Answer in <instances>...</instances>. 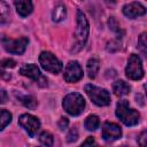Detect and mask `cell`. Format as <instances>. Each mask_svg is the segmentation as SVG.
Instances as JSON below:
<instances>
[{"mask_svg": "<svg viewBox=\"0 0 147 147\" xmlns=\"http://www.w3.org/2000/svg\"><path fill=\"white\" fill-rule=\"evenodd\" d=\"M108 24H109V28H110V30H113L114 32L118 33V32L121 31L119 24L117 23V21H116L114 17H110V18H109V21H108Z\"/></svg>", "mask_w": 147, "mask_h": 147, "instance_id": "obj_24", "label": "cell"}, {"mask_svg": "<svg viewBox=\"0 0 147 147\" xmlns=\"http://www.w3.org/2000/svg\"><path fill=\"white\" fill-rule=\"evenodd\" d=\"M0 42L7 52H9L11 54H22L29 44V39L26 37L11 39V38H8L6 36H1Z\"/></svg>", "mask_w": 147, "mask_h": 147, "instance_id": "obj_5", "label": "cell"}, {"mask_svg": "<svg viewBox=\"0 0 147 147\" xmlns=\"http://www.w3.org/2000/svg\"><path fill=\"white\" fill-rule=\"evenodd\" d=\"M125 74L127 76V78L132 79V80H138L141 79L144 77V69H142V63H141V59L136 55V54H131L127 61V65L125 68Z\"/></svg>", "mask_w": 147, "mask_h": 147, "instance_id": "obj_7", "label": "cell"}, {"mask_svg": "<svg viewBox=\"0 0 147 147\" xmlns=\"http://www.w3.org/2000/svg\"><path fill=\"white\" fill-rule=\"evenodd\" d=\"M77 138H78V131H77L76 127H72V129L69 131L68 136H67V141H68V142H74V141L77 140Z\"/></svg>", "mask_w": 147, "mask_h": 147, "instance_id": "obj_23", "label": "cell"}, {"mask_svg": "<svg viewBox=\"0 0 147 147\" xmlns=\"http://www.w3.org/2000/svg\"><path fill=\"white\" fill-rule=\"evenodd\" d=\"M39 141H40V144L44 145V146H52L54 139H53V136H52L49 132H46V131H45V132H42V133L39 136Z\"/></svg>", "mask_w": 147, "mask_h": 147, "instance_id": "obj_21", "label": "cell"}, {"mask_svg": "<svg viewBox=\"0 0 147 147\" xmlns=\"http://www.w3.org/2000/svg\"><path fill=\"white\" fill-rule=\"evenodd\" d=\"M11 122V114L6 109H0V131Z\"/></svg>", "mask_w": 147, "mask_h": 147, "instance_id": "obj_19", "label": "cell"}, {"mask_svg": "<svg viewBox=\"0 0 147 147\" xmlns=\"http://www.w3.org/2000/svg\"><path fill=\"white\" fill-rule=\"evenodd\" d=\"M84 88H85V92L88 95V98L96 106L103 107V106H108L110 103V94L107 90L98 87L92 84H86Z\"/></svg>", "mask_w": 147, "mask_h": 147, "instance_id": "obj_4", "label": "cell"}, {"mask_svg": "<svg viewBox=\"0 0 147 147\" xmlns=\"http://www.w3.org/2000/svg\"><path fill=\"white\" fill-rule=\"evenodd\" d=\"M20 74L23 76H26L29 78H31L32 80H34L40 87H46L47 86V78L40 72L39 68L36 64H24L21 69H20Z\"/></svg>", "mask_w": 147, "mask_h": 147, "instance_id": "obj_8", "label": "cell"}, {"mask_svg": "<svg viewBox=\"0 0 147 147\" xmlns=\"http://www.w3.org/2000/svg\"><path fill=\"white\" fill-rule=\"evenodd\" d=\"M106 1H107V2H111V3H114L116 0H106Z\"/></svg>", "mask_w": 147, "mask_h": 147, "instance_id": "obj_30", "label": "cell"}, {"mask_svg": "<svg viewBox=\"0 0 147 147\" xmlns=\"http://www.w3.org/2000/svg\"><path fill=\"white\" fill-rule=\"evenodd\" d=\"M8 100V94L5 90H0V103H5Z\"/></svg>", "mask_w": 147, "mask_h": 147, "instance_id": "obj_28", "label": "cell"}, {"mask_svg": "<svg viewBox=\"0 0 147 147\" xmlns=\"http://www.w3.org/2000/svg\"><path fill=\"white\" fill-rule=\"evenodd\" d=\"M63 108L71 116H78L85 108V100L79 93H69L63 99Z\"/></svg>", "mask_w": 147, "mask_h": 147, "instance_id": "obj_3", "label": "cell"}, {"mask_svg": "<svg viewBox=\"0 0 147 147\" xmlns=\"http://www.w3.org/2000/svg\"><path fill=\"white\" fill-rule=\"evenodd\" d=\"M116 116L126 125V126H133L139 123L140 114L138 110L130 108V105L126 100H122L116 106Z\"/></svg>", "mask_w": 147, "mask_h": 147, "instance_id": "obj_2", "label": "cell"}, {"mask_svg": "<svg viewBox=\"0 0 147 147\" xmlns=\"http://www.w3.org/2000/svg\"><path fill=\"white\" fill-rule=\"evenodd\" d=\"M68 124H69V121H68V118H65V117H61V118H60V121H59V123H57V125H59L60 130H62V131L67 129Z\"/></svg>", "mask_w": 147, "mask_h": 147, "instance_id": "obj_26", "label": "cell"}, {"mask_svg": "<svg viewBox=\"0 0 147 147\" xmlns=\"http://www.w3.org/2000/svg\"><path fill=\"white\" fill-rule=\"evenodd\" d=\"M15 96L18 99V101L23 106H25L29 109H34L36 106H37V99L34 96H32V95H23V94L15 93Z\"/></svg>", "mask_w": 147, "mask_h": 147, "instance_id": "obj_15", "label": "cell"}, {"mask_svg": "<svg viewBox=\"0 0 147 147\" xmlns=\"http://www.w3.org/2000/svg\"><path fill=\"white\" fill-rule=\"evenodd\" d=\"M146 138H147V132H146V130H144V131L140 133L139 138H138V144H139L140 146H145V145H146Z\"/></svg>", "mask_w": 147, "mask_h": 147, "instance_id": "obj_27", "label": "cell"}, {"mask_svg": "<svg viewBox=\"0 0 147 147\" xmlns=\"http://www.w3.org/2000/svg\"><path fill=\"white\" fill-rule=\"evenodd\" d=\"M18 124L28 132L30 137H34V134L38 132L40 127V122L37 117L30 115V114H23L18 118Z\"/></svg>", "mask_w": 147, "mask_h": 147, "instance_id": "obj_9", "label": "cell"}, {"mask_svg": "<svg viewBox=\"0 0 147 147\" xmlns=\"http://www.w3.org/2000/svg\"><path fill=\"white\" fill-rule=\"evenodd\" d=\"M93 144H95V141H94V138L93 137H87V139L83 142V145L84 146H87V145H93Z\"/></svg>", "mask_w": 147, "mask_h": 147, "instance_id": "obj_29", "label": "cell"}, {"mask_svg": "<svg viewBox=\"0 0 147 147\" xmlns=\"http://www.w3.org/2000/svg\"><path fill=\"white\" fill-rule=\"evenodd\" d=\"M99 125H100V121H99V117L95 115L87 116L85 119V123H84L85 129L88 131H95L99 127Z\"/></svg>", "mask_w": 147, "mask_h": 147, "instance_id": "obj_18", "label": "cell"}, {"mask_svg": "<svg viewBox=\"0 0 147 147\" xmlns=\"http://www.w3.org/2000/svg\"><path fill=\"white\" fill-rule=\"evenodd\" d=\"M67 16V9L64 7L63 3H59L54 9H53V13H52V18L54 22H61L62 20H64Z\"/></svg>", "mask_w": 147, "mask_h": 147, "instance_id": "obj_17", "label": "cell"}, {"mask_svg": "<svg viewBox=\"0 0 147 147\" xmlns=\"http://www.w3.org/2000/svg\"><path fill=\"white\" fill-rule=\"evenodd\" d=\"M9 6L3 0H0V23H6L9 18Z\"/></svg>", "mask_w": 147, "mask_h": 147, "instance_id": "obj_20", "label": "cell"}, {"mask_svg": "<svg viewBox=\"0 0 147 147\" xmlns=\"http://www.w3.org/2000/svg\"><path fill=\"white\" fill-rule=\"evenodd\" d=\"M138 48L141 51V53L146 56V48H147V44H146V33H141L139 39H138Z\"/></svg>", "mask_w": 147, "mask_h": 147, "instance_id": "obj_22", "label": "cell"}, {"mask_svg": "<svg viewBox=\"0 0 147 147\" xmlns=\"http://www.w3.org/2000/svg\"><path fill=\"white\" fill-rule=\"evenodd\" d=\"M99 68H100V63H99V60L95 59V57H92L87 61V64H86V70H87V74H88V77L90 78H95L98 71H99Z\"/></svg>", "mask_w": 147, "mask_h": 147, "instance_id": "obj_16", "label": "cell"}, {"mask_svg": "<svg viewBox=\"0 0 147 147\" xmlns=\"http://www.w3.org/2000/svg\"><path fill=\"white\" fill-rule=\"evenodd\" d=\"M39 62L41 67L51 74H59L63 68L61 61L51 52H42L39 55Z\"/></svg>", "mask_w": 147, "mask_h": 147, "instance_id": "obj_6", "label": "cell"}, {"mask_svg": "<svg viewBox=\"0 0 147 147\" xmlns=\"http://www.w3.org/2000/svg\"><path fill=\"white\" fill-rule=\"evenodd\" d=\"M83 77V69L77 61H70L64 70V80L67 83H76Z\"/></svg>", "mask_w": 147, "mask_h": 147, "instance_id": "obj_10", "label": "cell"}, {"mask_svg": "<svg viewBox=\"0 0 147 147\" xmlns=\"http://www.w3.org/2000/svg\"><path fill=\"white\" fill-rule=\"evenodd\" d=\"M122 137V129L118 124L106 122L102 127V138L107 142H113Z\"/></svg>", "mask_w": 147, "mask_h": 147, "instance_id": "obj_11", "label": "cell"}, {"mask_svg": "<svg viewBox=\"0 0 147 147\" xmlns=\"http://www.w3.org/2000/svg\"><path fill=\"white\" fill-rule=\"evenodd\" d=\"M16 65V62L13 59H5L0 61V68H14Z\"/></svg>", "mask_w": 147, "mask_h": 147, "instance_id": "obj_25", "label": "cell"}, {"mask_svg": "<svg viewBox=\"0 0 147 147\" xmlns=\"http://www.w3.org/2000/svg\"><path fill=\"white\" fill-rule=\"evenodd\" d=\"M123 14L129 18H136L146 14V8L139 2H131L123 7Z\"/></svg>", "mask_w": 147, "mask_h": 147, "instance_id": "obj_12", "label": "cell"}, {"mask_svg": "<svg viewBox=\"0 0 147 147\" xmlns=\"http://www.w3.org/2000/svg\"><path fill=\"white\" fill-rule=\"evenodd\" d=\"M88 37V21L82 10H77V28L75 30V46L72 52L82 49Z\"/></svg>", "mask_w": 147, "mask_h": 147, "instance_id": "obj_1", "label": "cell"}, {"mask_svg": "<svg viewBox=\"0 0 147 147\" xmlns=\"http://www.w3.org/2000/svg\"><path fill=\"white\" fill-rule=\"evenodd\" d=\"M130 85L127 83H125L124 80H117L113 84V91L117 96H123L130 93Z\"/></svg>", "mask_w": 147, "mask_h": 147, "instance_id": "obj_14", "label": "cell"}, {"mask_svg": "<svg viewBox=\"0 0 147 147\" xmlns=\"http://www.w3.org/2000/svg\"><path fill=\"white\" fill-rule=\"evenodd\" d=\"M14 3H15L16 11L18 13V15L25 17L32 13L33 5L31 0H14Z\"/></svg>", "mask_w": 147, "mask_h": 147, "instance_id": "obj_13", "label": "cell"}]
</instances>
